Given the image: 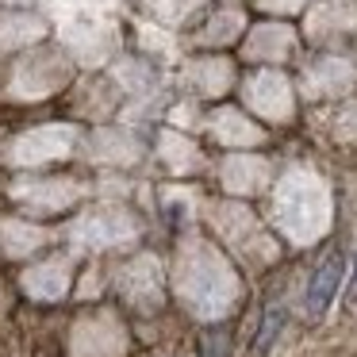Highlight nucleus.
Here are the masks:
<instances>
[{"label": "nucleus", "instance_id": "obj_1", "mask_svg": "<svg viewBox=\"0 0 357 357\" xmlns=\"http://www.w3.org/2000/svg\"><path fill=\"white\" fill-rule=\"evenodd\" d=\"M342 269H346V257H342V250H331V254H326L323 261L315 265V273H311V280H307V311H311L315 319L323 315V311L331 307V300L338 296Z\"/></svg>", "mask_w": 357, "mask_h": 357}, {"label": "nucleus", "instance_id": "obj_2", "mask_svg": "<svg viewBox=\"0 0 357 357\" xmlns=\"http://www.w3.org/2000/svg\"><path fill=\"white\" fill-rule=\"evenodd\" d=\"M280 326H284V303H269V307H265V315H261V326H257V338H254V354L261 357L265 349L273 346V342H277V334H280Z\"/></svg>", "mask_w": 357, "mask_h": 357}, {"label": "nucleus", "instance_id": "obj_3", "mask_svg": "<svg viewBox=\"0 0 357 357\" xmlns=\"http://www.w3.org/2000/svg\"><path fill=\"white\" fill-rule=\"evenodd\" d=\"M349 303H357V273H354V284H349Z\"/></svg>", "mask_w": 357, "mask_h": 357}]
</instances>
